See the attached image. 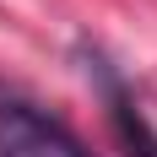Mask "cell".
Instances as JSON below:
<instances>
[{
	"mask_svg": "<svg viewBox=\"0 0 157 157\" xmlns=\"http://www.w3.org/2000/svg\"><path fill=\"white\" fill-rule=\"evenodd\" d=\"M0 157H98L76 130L27 98H0Z\"/></svg>",
	"mask_w": 157,
	"mask_h": 157,
	"instance_id": "cell-1",
	"label": "cell"
},
{
	"mask_svg": "<svg viewBox=\"0 0 157 157\" xmlns=\"http://www.w3.org/2000/svg\"><path fill=\"white\" fill-rule=\"evenodd\" d=\"M81 60H87V76H92L98 98H103V114H109V125H114V136H119V146H125V157H157V130L141 114L130 81L114 71V60L98 54V49H81Z\"/></svg>",
	"mask_w": 157,
	"mask_h": 157,
	"instance_id": "cell-2",
	"label": "cell"
}]
</instances>
